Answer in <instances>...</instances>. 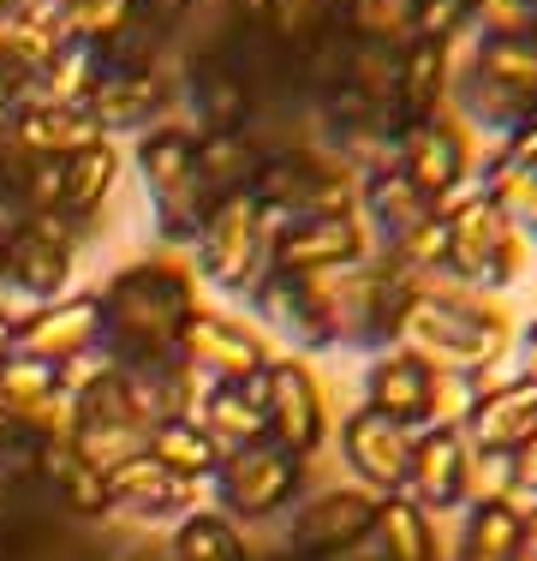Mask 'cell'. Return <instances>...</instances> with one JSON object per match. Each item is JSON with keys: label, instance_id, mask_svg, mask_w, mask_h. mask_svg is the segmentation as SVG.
<instances>
[{"label": "cell", "instance_id": "1", "mask_svg": "<svg viewBox=\"0 0 537 561\" xmlns=\"http://www.w3.org/2000/svg\"><path fill=\"white\" fill-rule=\"evenodd\" d=\"M102 299V346L119 370L180 358V329L197 311V275L180 257H138L107 275Z\"/></svg>", "mask_w": 537, "mask_h": 561}, {"label": "cell", "instance_id": "2", "mask_svg": "<svg viewBox=\"0 0 537 561\" xmlns=\"http://www.w3.org/2000/svg\"><path fill=\"white\" fill-rule=\"evenodd\" d=\"M395 346H407L412 358H424L442 377L483 382L495 370V358H507V346H514V323L478 293H460L448 280H424V287L407 293Z\"/></svg>", "mask_w": 537, "mask_h": 561}, {"label": "cell", "instance_id": "3", "mask_svg": "<svg viewBox=\"0 0 537 561\" xmlns=\"http://www.w3.org/2000/svg\"><path fill=\"white\" fill-rule=\"evenodd\" d=\"M132 168H138V185L150 197V216L161 245H185L192 251L197 227L209 221L215 192L204 180V162H197V131L192 126H156L132 144Z\"/></svg>", "mask_w": 537, "mask_h": 561}, {"label": "cell", "instance_id": "4", "mask_svg": "<svg viewBox=\"0 0 537 561\" xmlns=\"http://www.w3.org/2000/svg\"><path fill=\"white\" fill-rule=\"evenodd\" d=\"M192 263H197L192 275H204L209 287L251 299L275 270V216L263 209V197L258 192L215 197L209 221L192 239Z\"/></svg>", "mask_w": 537, "mask_h": 561}, {"label": "cell", "instance_id": "5", "mask_svg": "<svg viewBox=\"0 0 537 561\" xmlns=\"http://www.w3.org/2000/svg\"><path fill=\"white\" fill-rule=\"evenodd\" d=\"M448 221V245H442V275L448 287L478 293V299H495L502 287H514L526 275V239L507 227V216L490 204V197L466 192L460 204L442 209Z\"/></svg>", "mask_w": 537, "mask_h": 561}, {"label": "cell", "instance_id": "6", "mask_svg": "<svg viewBox=\"0 0 537 561\" xmlns=\"http://www.w3.org/2000/svg\"><path fill=\"white\" fill-rule=\"evenodd\" d=\"M358 192H365V180L317 144L263 156L258 173V197L268 216H353Z\"/></svg>", "mask_w": 537, "mask_h": 561}, {"label": "cell", "instance_id": "7", "mask_svg": "<svg viewBox=\"0 0 537 561\" xmlns=\"http://www.w3.org/2000/svg\"><path fill=\"white\" fill-rule=\"evenodd\" d=\"M78 239L84 233L60 216H31V221L7 227V239H0V280L12 293H24L31 305L66 299L72 270H78Z\"/></svg>", "mask_w": 537, "mask_h": 561}, {"label": "cell", "instance_id": "8", "mask_svg": "<svg viewBox=\"0 0 537 561\" xmlns=\"http://www.w3.org/2000/svg\"><path fill=\"white\" fill-rule=\"evenodd\" d=\"M395 168L407 173L436 209H448V204H460V197L472 192L478 144H472V131H466L454 114H436V119H419V126L400 131Z\"/></svg>", "mask_w": 537, "mask_h": 561}, {"label": "cell", "instance_id": "9", "mask_svg": "<svg viewBox=\"0 0 537 561\" xmlns=\"http://www.w3.org/2000/svg\"><path fill=\"white\" fill-rule=\"evenodd\" d=\"M305 484V460H293L287 448L263 443H245L233 454H221L215 466V502H221L227 519H268L281 514Z\"/></svg>", "mask_w": 537, "mask_h": 561}, {"label": "cell", "instance_id": "10", "mask_svg": "<svg viewBox=\"0 0 537 561\" xmlns=\"http://www.w3.org/2000/svg\"><path fill=\"white\" fill-rule=\"evenodd\" d=\"M180 358L204 382H239V389L263 382L268 365H275L263 329L239 323V317H227V311H204V305H197L192 323L180 329Z\"/></svg>", "mask_w": 537, "mask_h": 561}, {"label": "cell", "instance_id": "11", "mask_svg": "<svg viewBox=\"0 0 537 561\" xmlns=\"http://www.w3.org/2000/svg\"><path fill=\"white\" fill-rule=\"evenodd\" d=\"M448 389H454V377L430 370L407 346L376 353V365L365 370V407L395 419V424H407L412 436L430 431V424H448Z\"/></svg>", "mask_w": 537, "mask_h": 561}, {"label": "cell", "instance_id": "12", "mask_svg": "<svg viewBox=\"0 0 537 561\" xmlns=\"http://www.w3.org/2000/svg\"><path fill=\"white\" fill-rule=\"evenodd\" d=\"M263 394V424H268V443L287 448L293 460L322 448V431H329V394H322L317 370L305 358H275L268 377L258 382Z\"/></svg>", "mask_w": 537, "mask_h": 561}, {"label": "cell", "instance_id": "13", "mask_svg": "<svg viewBox=\"0 0 537 561\" xmlns=\"http://www.w3.org/2000/svg\"><path fill=\"white\" fill-rule=\"evenodd\" d=\"M370 257V233L353 216H275V270L281 275H334Z\"/></svg>", "mask_w": 537, "mask_h": 561}, {"label": "cell", "instance_id": "14", "mask_svg": "<svg viewBox=\"0 0 537 561\" xmlns=\"http://www.w3.org/2000/svg\"><path fill=\"white\" fill-rule=\"evenodd\" d=\"M173 96H180V78H168L161 66H126V72H102V84L90 90L84 114L102 126V138H114V131L144 138L156 126H173L168 119Z\"/></svg>", "mask_w": 537, "mask_h": 561}, {"label": "cell", "instance_id": "15", "mask_svg": "<svg viewBox=\"0 0 537 561\" xmlns=\"http://www.w3.org/2000/svg\"><path fill=\"white\" fill-rule=\"evenodd\" d=\"M341 454H346V472L358 478V490H370V496H400L407 490V472H412V431L407 424L358 407L341 424Z\"/></svg>", "mask_w": 537, "mask_h": 561}, {"label": "cell", "instance_id": "16", "mask_svg": "<svg viewBox=\"0 0 537 561\" xmlns=\"http://www.w3.org/2000/svg\"><path fill=\"white\" fill-rule=\"evenodd\" d=\"M466 478H472V443H466L460 424H430L412 436L407 490L424 514H454L466 502Z\"/></svg>", "mask_w": 537, "mask_h": 561}, {"label": "cell", "instance_id": "17", "mask_svg": "<svg viewBox=\"0 0 537 561\" xmlns=\"http://www.w3.org/2000/svg\"><path fill=\"white\" fill-rule=\"evenodd\" d=\"M430 216H442V209L430 204V197H424L400 168H376V173H365V192H358V221H365L376 257H395V251L407 245V239L419 233Z\"/></svg>", "mask_w": 537, "mask_h": 561}, {"label": "cell", "instance_id": "18", "mask_svg": "<svg viewBox=\"0 0 537 561\" xmlns=\"http://www.w3.org/2000/svg\"><path fill=\"white\" fill-rule=\"evenodd\" d=\"M102 346V299L96 293H66L54 305H36L19 323V353L48 358V365H66L78 353H96Z\"/></svg>", "mask_w": 537, "mask_h": 561}, {"label": "cell", "instance_id": "19", "mask_svg": "<svg viewBox=\"0 0 537 561\" xmlns=\"http://www.w3.org/2000/svg\"><path fill=\"white\" fill-rule=\"evenodd\" d=\"M466 443L472 448H495L514 454L519 443L537 436V382L532 377H507V382H483L460 419Z\"/></svg>", "mask_w": 537, "mask_h": 561}, {"label": "cell", "instance_id": "20", "mask_svg": "<svg viewBox=\"0 0 537 561\" xmlns=\"http://www.w3.org/2000/svg\"><path fill=\"white\" fill-rule=\"evenodd\" d=\"M376 507L382 496H370V490L358 484H341V490H322L299 507V519H293V543L311 556H334V550H353V543L370 538L376 526Z\"/></svg>", "mask_w": 537, "mask_h": 561}, {"label": "cell", "instance_id": "21", "mask_svg": "<svg viewBox=\"0 0 537 561\" xmlns=\"http://www.w3.org/2000/svg\"><path fill=\"white\" fill-rule=\"evenodd\" d=\"M251 305L263 311L268 335H281L293 353L334 346L329 317H322V299H317V280H311V275H281V270H268V280L251 293Z\"/></svg>", "mask_w": 537, "mask_h": 561}, {"label": "cell", "instance_id": "22", "mask_svg": "<svg viewBox=\"0 0 537 561\" xmlns=\"http://www.w3.org/2000/svg\"><path fill=\"white\" fill-rule=\"evenodd\" d=\"M107 490H114V507L132 519H185L197 502V484H185L180 472H168L156 454H138V460L114 466V472H107Z\"/></svg>", "mask_w": 537, "mask_h": 561}, {"label": "cell", "instance_id": "23", "mask_svg": "<svg viewBox=\"0 0 537 561\" xmlns=\"http://www.w3.org/2000/svg\"><path fill=\"white\" fill-rule=\"evenodd\" d=\"M119 168H126V156H119L114 138H102V144H90V150L66 156V162H60V192H54V216L72 221L78 233H84V227L102 216L107 192L119 185Z\"/></svg>", "mask_w": 537, "mask_h": 561}, {"label": "cell", "instance_id": "24", "mask_svg": "<svg viewBox=\"0 0 537 561\" xmlns=\"http://www.w3.org/2000/svg\"><path fill=\"white\" fill-rule=\"evenodd\" d=\"M448 90H454V43L412 36V43H407V60H400V90H395L400 126L436 119L442 108H448Z\"/></svg>", "mask_w": 537, "mask_h": 561}, {"label": "cell", "instance_id": "25", "mask_svg": "<svg viewBox=\"0 0 537 561\" xmlns=\"http://www.w3.org/2000/svg\"><path fill=\"white\" fill-rule=\"evenodd\" d=\"M466 66L537 114V24H519V31H478V48Z\"/></svg>", "mask_w": 537, "mask_h": 561}, {"label": "cell", "instance_id": "26", "mask_svg": "<svg viewBox=\"0 0 537 561\" xmlns=\"http://www.w3.org/2000/svg\"><path fill=\"white\" fill-rule=\"evenodd\" d=\"M7 144L19 156H43V162H66V156L102 144V126L84 108H19L7 126Z\"/></svg>", "mask_w": 537, "mask_h": 561}, {"label": "cell", "instance_id": "27", "mask_svg": "<svg viewBox=\"0 0 537 561\" xmlns=\"http://www.w3.org/2000/svg\"><path fill=\"white\" fill-rule=\"evenodd\" d=\"M192 419L215 436V448H221V454H233V448H245V443H263V436H268L258 382H251V389H239V382H209Z\"/></svg>", "mask_w": 537, "mask_h": 561}, {"label": "cell", "instance_id": "28", "mask_svg": "<svg viewBox=\"0 0 537 561\" xmlns=\"http://www.w3.org/2000/svg\"><path fill=\"white\" fill-rule=\"evenodd\" d=\"M185 102L204 119V131H239L251 114V84L245 72H233L227 60H197L185 72Z\"/></svg>", "mask_w": 537, "mask_h": 561}, {"label": "cell", "instance_id": "29", "mask_svg": "<svg viewBox=\"0 0 537 561\" xmlns=\"http://www.w3.org/2000/svg\"><path fill=\"white\" fill-rule=\"evenodd\" d=\"M197 162H204V180L215 197H233V192H258V173H263V150L251 144V131H197Z\"/></svg>", "mask_w": 537, "mask_h": 561}, {"label": "cell", "instance_id": "30", "mask_svg": "<svg viewBox=\"0 0 537 561\" xmlns=\"http://www.w3.org/2000/svg\"><path fill=\"white\" fill-rule=\"evenodd\" d=\"M150 454L168 466V472H180L185 484H204V478H215V466H221V448H215V436L197 419L156 424V431H150Z\"/></svg>", "mask_w": 537, "mask_h": 561}, {"label": "cell", "instance_id": "31", "mask_svg": "<svg viewBox=\"0 0 537 561\" xmlns=\"http://www.w3.org/2000/svg\"><path fill=\"white\" fill-rule=\"evenodd\" d=\"M370 531L382 538V561H436V531L412 496H382Z\"/></svg>", "mask_w": 537, "mask_h": 561}, {"label": "cell", "instance_id": "32", "mask_svg": "<svg viewBox=\"0 0 537 561\" xmlns=\"http://www.w3.org/2000/svg\"><path fill=\"white\" fill-rule=\"evenodd\" d=\"M173 561H245V538L221 507H192V514L173 526Z\"/></svg>", "mask_w": 537, "mask_h": 561}, {"label": "cell", "instance_id": "33", "mask_svg": "<svg viewBox=\"0 0 537 561\" xmlns=\"http://www.w3.org/2000/svg\"><path fill=\"white\" fill-rule=\"evenodd\" d=\"M138 12V0H54L48 24L60 43H107L119 36Z\"/></svg>", "mask_w": 537, "mask_h": 561}, {"label": "cell", "instance_id": "34", "mask_svg": "<svg viewBox=\"0 0 537 561\" xmlns=\"http://www.w3.org/2000/svg\"><path fill=\"white\" fill-rule=\"evenodd\" d=\"M54 48H60V36H54L48 19H0V84L24 90V78H31Z\"/></svg>", "mask_w": 537, "mask_h": 561}, {"label": "cell", "instance_id": "35", "mask_svg": "<svg viewBox=\"0 0 537 561\" xmlns=\"http://www.w3.org/2000/svg\"><path fill=\"white\" fill-rule=\"evenodd\" d=\"M519 526H526V514H519L514 502H478L472 519H466V550H460V561H514Z\"/></svg>", "mask_w": 537, "mask_h": 561}, {"label": "cell", "instance_id": "36", "mask_svg": "<svg viewBox=\"0 0 537 561\" xmlns=\"http://www.w3.org/2000/svg\"><path fill=\"white\" fill-rule=\"evenodd\" d=\"M419 0H346L341 24L353 43H412Z\"/></svg>", "mask_w": 537, "mask_h": 561}, {"label": "cell", "instance_id": "37", "mask_svg": "<svg viewBox=\"0 0 537 561\" xmlns=\"http://www.w3.org/2000/svg\"><path fill=\"white\" fill-rule=\"evenodd\" d=\"M341 7L346 0H275L263 24H268V36H275L281 48H305L329 19H341Z\"/></svg>", "mask_w": 537, "mask_h": 561}, {"label": "cell", "instance_id": "38", "mask_svg": "<svg viewBox=\"0 0 537 561\" xmlns=\"http://www.w3.org/2000/svg\"><path fill=\"white\" fill-rule=\"evenodd\" d=\"M478 19H483V0H419L412 36H430V43H454V36L472 31Z\"/></svg>", "mask_w": 537, "mask_h": 561}, {"label": "cell", "instance_id": "39", "mask_svg": "<svg viewBox=\"0 0 537 561\" xmlns=\"http://www.w3.org/2000/svg\"><path fill=\"white\" fill-rule=\"evenodd\" d=\"M466 502H514V454L472 448V478H466Z\"/></svg>", "mask_w": 537, "mask_h": 561}, {"label": "cell", "instance_id": "40", "mask_svg": "<svg viewBox=\"0 0 537 561\" xmlns=\"http://www.w3.org/2000/svg\"><path fill=\"white\" fill-rule=\"evenodd\" d=\"M490 204L502 209L519 239H537V173H514L502 192H490Z\"/></svg>", "mask_w": 537, "mask_h": 561}, {"label": "cell", "instance_id": "41", "mask_svg": "<svg viewBox=\"0 0 537 561\" xmlns=\"http://www.w3.org/2000/svg\"><path fill=\"white\" fill-rule=\"evenodd\" d=\"M0 454H7V460H36V436L24 431L19 407H12L7 394H0Z\"/></svg>", "mask_w": 537, "mask_h": 561}, {"label": "cell", "instance_id": "42", "mask_svg": "<svg viewBox=\"0 0 537 561\" xmlns=\"http://www.w3.org/2000/svg\"><path fill=\"white\" fill-rule=\"evenodd\" d=\"M192 7H197V0H138V19L150 24L156 36H168V31H173V24H180Z\"/></svg>", "mask_w": 537, "mask_h": 561}, {"label": "cell", "instance_id": "43", "mask_svg": "<svg viewBox=\"0 0 537 561\" xmlns=\"http://www.w3.org/2000/svg\"><path fill=\"white\" fill-rule=\"evenodd\" d=\"M507 353L519 358V377H532V382H537V317H532L526 329H514V346H507Z\"/></svg>", "mask_w": 537, "mask_h": 561}, {"label": "cell", "instance_id": "44", "mask_svg": "<svg viewBox=\"0 0 537 561\" xmlns=\"http://www.w3.org/2000/svg\"><path fill=\"white\" fill-rule=\"evenodd\" d=\"M514 490H532L537 496V436L514 448Z\"/></svg>", "mask_w": 537, "mask_h": 561}, {"label": "cell", "instance_id": "45", "mask_svg": "<svg viewBox=\"0 0 537 561\" xmlns=\"http://www.w3.org/2000/svg\"><path fill=\"white\" fill-rule=\"evenodd\" d=\"M19 323H24V317L12 311V305H0V365H7L12 353H19Z\"/></svg>", "mask_w": 537, "mask_h": 561}, {"label": "cell", "instance_id": "46", "mask_svg": "<svg viewBox=\"0 0 537 561\" xmlns=\"http://www.w3.org/2000/svg\"><path fill=\"white\" fill-rule=\"evenodd\" d=\"M54 0H0V19H48Z\"/></svg>", "mask_w": 537, "mask_h": 561}, {"label": "cell", "instance_id": "47", "mask_svg": "<svg viewBox=\"0 0 537 561\" xmlns=\"http://www.w3.org/2000/svg\"><path fill=\"white\" fill-rule=\"evenodd\" d=\"M514 561H537V507H526V526H519V550Z\"/></svg>", "mask_w": 537, "mask_h": 561}, {"label": "cell", "instance_id": "48", "mask_svg": "<svg viewBox=\"0 0 537 561\" xmlns=\"http://www.w3.org/2000/svg\"><path fill=\"white\" fill-rule=\"evenodd\" d=\"M233 7H239V19H245V24H263L275 0H233Z\"/></svg>", "mask_w": 537, "mask_h": 561}, {"label": "cell", "instance_id": "49", "mask_svg": "<svg viewBox=\"0 0 537 561\" xmlns=\"http://www.w3.org/2000/svg\"><path fill=\"white\" fill-rule=\"evenodd\" d=\"M0 239H7V216H0Z\"/></svg>", "mask_w": 537, "mask_h": 561}, {"label": "cell", "instance_id": "50", "mask_svg": "<svg viewBox=\"0 0 537 561\" xmlns=\"http://www.w3.org/2000/svg\"><path fill=\"white\" fill-rule=\"evenodd\" d=\"M532 7H537V0H532Z\"/></svg>", "mask_w": 537, "mask_h": 561}]
</instances>
